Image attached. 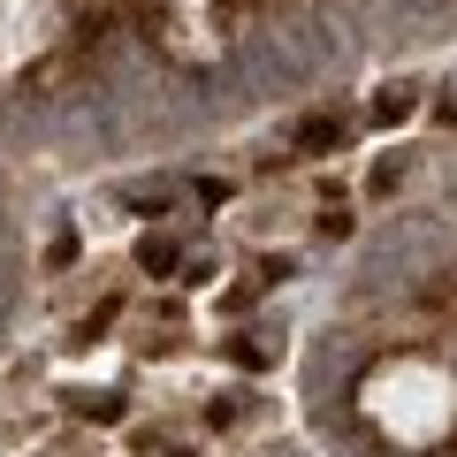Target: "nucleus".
Segmentation results:
<instances>
[{
    "mask_svg": "<svg viewBox=\"0 0 457 457\" xmlns=\"http://www.w3.org/2000/svg\"><path fill=\"white\" fill-rule=\"evenodd\" d=\"M290 145H297V153H336V145H343V122H336V114H305Z\"/></svg>",
    "mask_w": 457,
    "mask_h": 457,
    "instance_id": "obj_1",
    "label": "nucleus"
},
{
    "mask_svg": "<svg viewBox=\"0 0 457 457\" xmlns=\"http://www.w3.org/2000/svg\"><path fill=\"white\" fill-rule=\"evenodd\" d=\"M411 114V92H389V99H374V122H404Z\"/></svg>",
    "mask_w": 457,
    "mask_h": 457,
    "instance_id": "obj_4",
    "label": "nucleus"
},
{
    "mask_svg": "<svg viewBox=\"0 0 457 457\" xmlns=\"http://www.w3.org/2000/svg\"><path fill=\"white\" fill-rule=\"evenodd\" d=\"M176 260H183V252L168 245V237H145V245H137V267H153V275H168Z\"/></svg>",
    "mask_w": 457,
    "mask_h": 457,
    "instance_id": "obj_3",
    "label": "nucleus"
},
{
    "mask_svg": "<svg viewBox=\"0 0 457 457\" xmlns=\"http://www.w3.org/2000/svg\"><path fill=\"white\" fill-rule=\"evenodd\" d=\"M420 305L435 312V320H450V328H457V267H450V275H435V282H427V290H420Z\"/></svg>",
    "mask_w": 457,
    "mask_h": 457,
    "instance_id": "obj_2",
    "label": "nucleus"
}]
</instances>
